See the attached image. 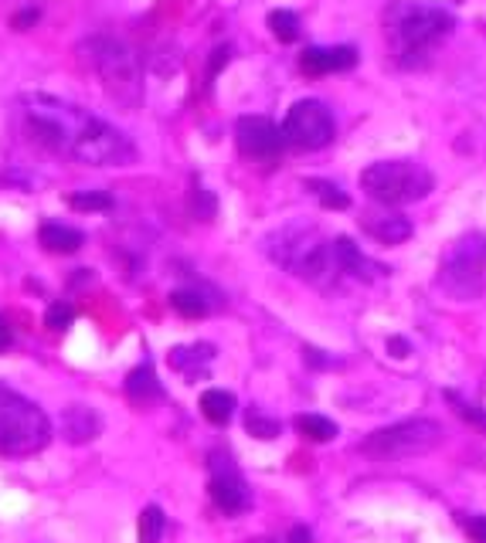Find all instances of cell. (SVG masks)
Segmentation results:
<instances>
[{
    "instance_id": "cell-1",
    "label": "cell",
    "mask_w": 486,
    "mask_h": 543,
    "mask_svg": "<svg viewBox=\"0 0 486 543\" xmlns=\"http://www.w3.org/2000/svg\"><path fill=\"white\" fill-rule=\"evenodd\" d=\"M21 109L34 140L45 143L58 157L79 160L85 167H126L136 157L130 136L109 126L106 119L92 116L89 109H79L55 96H41V92L24 96Z\"/></svg>"
},
{
    "instance_id": "cell-2",
    "label": "cell",
    "mask_w": 486,
    "mask_h": 543,
    "mask_svg": "<svg viewBox=\"0 0 486 543\" xmlns=\"http://www.w3.org/2000/svg\"><path fill=\"white\" fill-rule=\"evenodd\" d=\"M456 17L429 0H395L385 11V38L402 68H419L453 34Z\"/></svg>"
},
{
    "instance_id": "cell-3",
    "label": "cell",
    "mask_w": 486,
    "mask_h": 543,
    "mask_svg": "<svg viewBox=\"0 0 486 543\" xmlns=\"http://www.w3.org/2000/svg\"><path fill=\"white\" fill-rule=\"evenodd\" d=\"M269 258L283 269L296 272L300 279L313 282V286H330L334 279H340L334 245L323 241L306 224H289V228L276 231L269 238Z\"/></svg>"
},
{
    "instance_id": "cell-4",
    "label": "cell",
    "mask_w": 486,
    "mask_h": 543,
    "mask_svg": "<svg viewBox=\"0 0 486 543\" xmlns=\"http://www.w3.org/2000/svg\"><path fill=\"white\" fill-rule=\"evenodd\" d=\"M51 425L48 415L31 398L17 394L14 387L0 384V455L7 459H28L48 445Z\"/></svg>"
},
{
    "instance_id": "cell-5",
    "label": "cell",
    "mask_w": 486,
    "mask_h": 543,
    "mask_svg": "<svg viewBox=\"0 0 486 543\" xmlns=\"http://www.w3.org/2000/svg\"><path fill=\"white\" fill-rule=\"evenodd\" d=\"M361 187L378 204H415L432 194L436 177L415 160H381L361 174Z\"/></svg>"
},
{
    "instance_id": "cell-6",
    "label": "cell",
    "mask_w": 486,
    "mask_h": 543,
    "mask_svg": "<svg viewBox=\"0 0 486 543\" xmlns=\"http://www.w3.org/2000/svg\"><path fill=\"white\" fill-rule=\"evenodd\" d=\"M85 62H92L96 75L106 85V92L123 106H136L143 96L140 82V62L133 58V51L116 38H92L82 45Z\"/></svg>"
},
{
    "instance_id": "cell-7",
    "label": "cell",
    "mask_w": 486,
    "mask_h": 543,
    "mask_svg": "<svg viewBox=\"0 0 486 543\" xmlns=\"http://www.w3.org/2000/svg\"><path fill=\"white\" fill-rule=\"evenodd\" d=\"M439 289L459 303L486 296V235H463L449 248L439 265Z\"/></svg>"
},
{
    "instance_id": "cell-8",
    "label": "cell",
    "mask_w": 486,
    "mask_h": 543,
    "mask_svg": "<svg viewBox=\"0 0 486 543\" xmlns=\"http://www.w3.org/2000/svg\"><path fill=\"white\" fill-rule=\"evenodd\" d=\"M442 442V425L432 418H412L398 421V425L378 428L361 442V455H368L374 462H395V459H412V455L432 452Z\"/></svg>"
},
{
    "instance_id": "cell-9",
    "label": "cell",
    "mask_w": 486,
    "mask_h": 543,
    "mask_svg": "<svg viewBox=\"0 0 486 543\" xmlns=\"http://www.w3.org/2000/svg\"><path fill=\"white\" fill-rule=\"evenodd\" d=\"M334 136H337L334 112L317 99L296 102L283 123V140L300 146V150H323V146L334 143Z\"/></svg>"
},
{
    "instance_id": "cell-10",
    "label": "cell",
    "mask_w": 486,
    "mask_h": 543,
    "mask_svg": "<svg viewBox=\"0 0 486 543\" xmlns=\"http://www.w3.org/2000/svg\"><path fill=\"white\" fill-rule=\"evenodd\" d=\"M235 143L238 150L245 153V157L252 160H272L279 157V150H283V129H279L272 119L266 116H242L235 126Z\"/></svg>"
},
{
    "instance_id": "cell-11",
    "label": "cell",
    "mask_w": 486,
    "mask_h": 543,
    "mask_svg": "<svg viewBox=\"0 0 486 543\" xmlns=\"http://www.w3.org/2000/svg\"><path fill=\"white\" fill-rule=\"evenodd\" d=\"M208 493H211V503H215L225 516L245 513V510H249V503H252V496H249V489H245V482L238 479L232 469H218V465H215V476H211Z\"/></svg>"
},
{
    "instance_id": "cell-12",
    "label": "cell",
    "mask_w": 486,
    "mask_h": 543,
    "mask_svg": "<svg viewBox=\"0 0 486 543\" xmlns=\"http://www.w3.org/2000/svg\"><path fill=\"white\" fill-rule=\"evenodd\" d=\"M357 48L354 45H334V48H306L300 58V68L306 75H334V72H351L357 65Z\"/></svg>"
},
{
    "instance_id": "cell-13",
    "label": "cell",
    "mask_w": 486,
    "mask_h": 543,
    "mask_svg": "<svg viewBox=\"0 0 486 543\" xmlns=\"http://www.w3.org/2000/svg\"><path fill=\"white\" fill-rule=\"evenodd\" d=\"M211 360H215V347H211V343H194V347L170 350V367L181 370L187 381H198V377L208 374Z\"/></svg>"
},
{
    "instance_id": "cell-14",
    "label": "cell",
    "mask_w": 486,
    "mask_h": 543,
    "mask_svg": "<svg viewBox=\"0 0 486 543\" xmlns=\"http://www.w3.org/2000/svg\"><path fill=\"white\" fill-rule=\"evenodd\" d=\"M364 231L371 238H378L381 245H398V241H408L412 238V221L405 214H368L364 218Z\"/></svg>"
},
{
    "instance_id": "cell-15",
    "label": "cell",
    "mask_w": 486,
    "mask_h": 543,
    "mask_svg": "<svg viewBox=\"0 0 486 543\" xmlns=\"http://www.w3.org/2000/svg\"><path fill=\"white\" fill-rule=\"evenodd\" d=\"M334 258H337L340 275H351V279H374V275H381V269L371 262V258H364L357 252V245L351 238L334 241Z\"/></svg>"
},
{
    "instance_id": "cell-16",
    "label": "cell",
    "mask_w": 486,
    "mask_h": 543,
    "mask_svg": "<svg viewBox=\"0 0 486 543\" xmlns=\"http://www.w3.org/2000/svg\"><path fill=\"white\" fill-rule=\"evenodd\" d=\"M38 241L45 252H55V255H72L82 248L85 235L75 228H68V224H58V221H45L38 231Z\"/></svg>"
},
{
    "instance_id": "cell-17",
    "label": "cell",
    "mask_w": 486,
    "mask_h": 543,
    "mask_svg": "<svg viewBox=\"0 0 486 543\" xmlns=\"http://www.w3.org/2000/svg\"><path fill=\"white\" fill-rule=\"evenodd\" d=\"M126 398L133 404H153L164 398V387H160L150 364H140L136 370H130V377H126Z\"/></svg>"
},
{
    "instance_id": "cell-18",
    "label": "cell",
    "mask_w": 486,
    "mask_h": 543,
    "mask_svg": "<svg viewBox=\"0 0 486 543\" xmlns=\"http://www.w3.org/2000/svg\"><path fill=\"white\" fill-rule=\"evenodd\" d=\"M99 415L96 411H89V408H68L65 411V435H68V442H75V445H85V442H92V438L99 435Z\"/></svg>"
},
{
    "instance_id": "cell-19",
    "label": "cell",
    "mask_w": 486,
    "mask_h": 543,
    "mask_svg": "<svg viewBox=\"0 0 486 543\" xmlns=\"http://www.w3.org/2000/svg\"><path fill=\"white\" fill-rule=\"evenodd\" d=\"M201 415L211 421V425H228L235 415V394L228 391H218V387H211V391L201 394Z\"/></svg>"
},
{
    "instance_id": "cell-20",
    "label": "cell",
    "mask_w": 486,
    "mask_h": 543,
    "mask_svg": "<svg viewBox=\"0 0 486 543\" xmlns=\"http://www.w3.org/2000/svg\"><path fill=\"white\" fill-rule=\"evenodd\" d=\"M170 306H174V313H181L184 320H204V316H208V299L194 289H174L170 292Z\"/></svg>"
},
{
    "instance_id": "cell-21",
    "label": "cell",
    "mask_w": 486,
    "mask_h": 543,
    "mask_svg": "<svg viewBox=\"0 0 486 543\" xmlns=\"http://www.w3.org/2000/svg\"><path fill=\"white\" fill-rule=\"evenodd\" d=\"M296 432L306 435L310 442H330V438H337L340 428L323 415H300L296 418Z\"/></svg>"
},
{
    "instance_id": "cell-22",
    "label": "cell",
    "mask_w": 486,
    "mask_h": 543,
    "mask_svg": "<svg viewBox=\"0 0 486 543\" xmlns=\"http://www.w3.org/2000/svg\"><path fill=\"white\" fill-rule=\"evenodd\" d=\"M306 191L317 194L320 204L327 211H347V208H351V197L340 191L337 184H327V180H306Z\"/></svg>"
},
{
    "instance_id": "cell-23",
    "label": "cell",
    "mask_w": 486,
    "mask_h": 543,
    "mask_svg": "<svg viewBox=\"0 0 486 543\" xmlns=\"http://www.w3.org/2000/svg\"><path fill=\"white\" fill-rule=\"evenodd\" d=\"M164 510L160 506H147V510L140 513V543H160L164 537Z\"/></svg>"
},
{
    "instance_id": "cell-24",
    "label": "cell",
    "mask_w": 486,
    "mask_h": 543,
    "mask_svg": "<svg viewBox=\"0 0 486 543\" xmlns=\"http://www.w3.org/2000/svg\"><path fill=\"white\" fill-rule=\"evenodd\" d=\"M68 204H72L75 211H82V214H96V211L113 208V197H109L106 191H79V194L68 197Z\"/></svg>"
},
{
    "instance_id": "cell-25",
    "label": "cell",
    "mask_w": 486,
    "mask_h": 543,
    "mask_svg": "<svg viewBox=\"0 0 486 543\" xmlns=\"http://www.w3.org/2000/svg\"><path fill=\"white\" fill-rule=\"evenodd\" d=\"M269 28L279 41H286V45H289V41L300 38V17H296L293 11H272L269 14Z\"/></svg>"
},
{
    "instance_id": "cell-26",
    "label": "cell",
    "mask_w": 486,
    "mask_h": 543,
    "mask_svg": "<svg viewBox=\"0 0 486 543\" xmlns=\"http://www.w3.org/2000/svg\"><path fill=\"white\" fill-rule=\"evenodd\" d=\"M446 401L453 404V411L466 421V425H473L476 432H483V435H486V411H483V408H473V404H466V401L459 398V394H453V391L446 394Z\"/></svg>"
},
{
    "instance_id": "cell-27",
    "label": "cell",
    "mask_w": 486,
    "mask_h": 543,
    "mask_svg": "<svg viewBox=\"0 0 486 543\" xmlns=\"http://www.w3.org/2000/svg\"><path fill=\"white\" fill-rule=\"evenodd\" d=\"M245 432L255 435V438H262V442H269V438H276L279 432H283V428H279V421L259 415V411H249V415H245Z\"/></svg>"
},
{
    "instance_id": "cell-28",
    "label": "cell",
    "mask_w": 486,
    "mask_h": 543,
    "mask_svg": "<svg viewBox=\"0 0 486 543\" xmlns=\"http://www.w3.org/2000/svg\"><path fill=\"white\" fill-rule=\"evenodd\" d=\"M72 320H75V313H72V306H68V303H51L48 313H45V326H48V330H55V333L68 330Z\"/></svg>"
},
{
    "instance_id": "cell-29",
    "label": "cell",
    "mask_w": 486,
    "mask_h": 543,
    "mask_svg": "<svg viewBox=\"0 0 486 543\" xmlns=\"http://www.w3.org/2000/svg\"><path fill=\"white\" fill-rule=\"evenodd\" d=\"M466 533H470L473 543H486V516H470L466 520Z\"/></svg>"
},
{
    "instance_id": "cell-30",
    "label": "cell",
    "mask_w": 486,
    "mask_h": 543,
    "mask_svg": "<svg viewBox=\"0 0 486 543\" xmlns=\"http://www.w3.org/2000/svg\"><path fill=\"white\" fill-rule=\"evenodd\" d=\"M310 540H313V533L306 527H296L293 533H289V543H310Z\"/></svg>"
},
{
    "instance_id": "cell-31",
    "label": "cell",
    "mask_w": 486,
    "mask_h": 543,
    "mask_svg": "<svg viewBox=\"0 0 486 543\" xmlns=\"http://www.w3.org/2000/svg\"><path fill=\"white\" fill-rule=\"evenodd\" d=\"M7 347H11V326L0 320V350H7Z\"/></svg>"
},
{
    "instance_id": "cell-32",
    "label": "cell",
    "mask_w": 486,
    "mask_h": 543,
    "mask_svg": "<svg viewBox=\"0 0 486 543\" xmlns=\"http://www.w3.org/2000/svg\"><path fill=\"white\" fill-rule=\"evenodd\" d=\"M388 350H391V353H398V357H405V353H408V343H405V340H388Z\"/></svg>"
},
{
    "instance_id": "cell-33",
    "label": "cell",
    "mask_w": 486,
    "mask_h": 543,
    "mask_svg": "<svg viewBox=\"0 0 486 543\" xmlns=\"http://www.w3.org/2000/svg\"><path fill=\"white\" fill-rule=\"evenodd\" d=\"M31 21H38V11H28V14H21V17H17V28H24V24H31Z\"/></svg>"
}]
</instances>
